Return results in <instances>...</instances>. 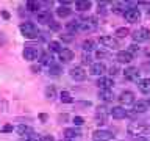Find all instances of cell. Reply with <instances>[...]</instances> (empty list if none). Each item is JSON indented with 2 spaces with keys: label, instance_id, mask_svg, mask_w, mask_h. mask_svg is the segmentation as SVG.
<instances>
[{
  "label": "cell",
  "instance_id": "obj_1",
  "mask_svg": "<svg viewBox=\"0 0 150 141\" xmlns=\"http://www.w3.org/2000/svg\"><path fill=\"white\" fill-rule=\"evenodd\" d=\"M19 30H21L22 36L27 38V39H36V38L41 35V31L38 30V27L33 22H22L21 25H19Z\"/></svg>",
  "mask_w": 150,
  "mask_h": 141
},
{
  "label": "cell",
  "instance_id": "obj_2",
  "mask_svg": "<svg viewBox=\"0 0 150 141\" xmlns=\"http://www.w3.org/2000/svg\"><path fill=\"white\" fill-rule=\"evenodd\" d=\"M96 21L94 19H81V21H77V24H75V30H77L78 33H91L96 30Z\"/></svg>",
  "mask_w": 150,
  "mask_h": 141
},
{
  "label": "cell",
  "instance_id": "obj_3",
  "mask_svg": "<svg viewBox=\"0 0 150 141\" xmlns=\"http://www.w3.org/2000/svg\"><path fill=\"white\" fill-rule=\"evenodd\" d=\"M150 127L147 124H144V122H131V124L128 125V133L134 136H144V133H147Z\"/></svg>",
  "mask_w": 150,
  "mask_h": 141
},
{
  "label": "cell",
  "instance_id": "obj_4",
  "mask_svg": "<svg viewBox=\"0 0 150 141\" xmlns=\"http://www.w3.org/2000/svg\"><path fill=\"white\" fill-rule=\"evenodd\" d=\"M131 38H133L134 42H145V41L150 39V30L145 27H141L136 31L131 33Z\"/></svg>",
  "mask_w": 150,
  "mask_h": 141
},
{
  "label": "cell",
  "instance_id": "obj_5",
  "mask_svg": "<svg viewBox=\"0 0 150 141\" xmlns=\"http://www.w3.org/2000/svg\"><path fill=\"white\" fill-rule=\"evenodd\" d=\"M94 141H114V135L110 130H96L92 132Z\"/></svg>",
  "mask_w": 150,
  "mask_h": 141
},
{
  "label": "cell",
  "instance_id": "obj_6",
  "mask_svg": "<svg viewBox=\"0 0 150 141\" xmlns=\"http://www.w3.org/2000/svg\"><path fill=\"white\" fill-rule=\"evenodd\" d=\"M38 56H39V49L36 46H27L23 49V58L27 61H35L38 60Z\"/></svg>",
  "mask_w": 150,
  "mask_h": 141
},
{
  "label": "cell",
  "instance_id": "obj_7",
  "mask_svg": "<svg viewBox=\"0 0 150 141\" xmlns=\"http://www.w3.org/2000/svg\"><path fill=\"white\" fill-rule=\"evenodd\" d=\"M124 17H125L127 22L136 24V22H139V19H141V11H139V9H136V8H128L125 11Z\"/></svg>",
  "mask_w": 150,
  "mask_h": 141
},
{
  "label": "cell",
  "instance_id": "obj_8",
  "mask_svg": "<svg viewBox=\"0 0 150 141\" xmlns=\"http://www.w3.org/2000/svg\"><path fill=\"white\" fill-rule=\"evenodd\" d=\"M106 72V66L103 63H92L89 68V74L92 77H103V74Z\"/></svg>",
  "mask_w": 150,
  "mask_h": 141
},
{
  "label": "cell",
  "instance_id": "obj_9",
  "mask_svg": "<svg viewBox=\"0 0 150 141\" xmlns=\"http://www.w3.org/2000/svg\"><path fill=\"white\" fill-rule=\"evenodd\" d=\"M69 74L75 82H83V80H86V70H84L81 66H75V68H72Z\"/></svg>",
  "mask_w": 150,
  "mask_h": 141
},
{
  "label": "cell",
  "instance_id": "obj_10",
  "mask_svg": "<svg viewBox=\"0 0 150 141\" xmlns=\"http://www.w3.org/2000/svg\"><path fill=\"white\" fill-rule=\"evenodd\" d=\"M98 42L103 47H108V49H119V42L112 36H100L98 38Z\"/></svg>",
  "mask_w": 150,
  "mask_h": 141
},
{
  "label": "cell",
  "instance_id": "obj_11",
  "mask_svg": "<svg viewBox=\"0 0 150 141\" xmlns=\"http://www.w3.org/2000/svg\"><path fill=\"white\" fill-rule=\"evenodd\" d=\"M112 85H114V82H112L111 77H106V75H103V77H100L97 80V86L100 88V91H108V89L112 88Z\"/></svg>",
  "mask_w": 150,
  "mask_h": 141
},
{
  "label": "cell",
  "instance_id": "obj_12",
  "mask_svg": "<svg viewBox=\"0 0 150 141\" xmlns=\"http://www.w3.org/2000/svg\"><path fill=\"white\" fill-rule=\"evenodd\" d=\"M119 102L122 103V105H133V103H136V102H134V94L131 93V91H124V93H120Z\"/></svg>",
  "mask_w": 150,
  "mask_h": 141
},
{
  "label": "cell",
  "instance_id": "obj_13",
  "mask_svg": "<svg viewBox=\"0 0 150 141\" xmlns=\"http://www.w3.org/2000/svg\"><path fill=\"white\" fill-rule=\"evenodd\" d=\"M36 19H38V22H39V24H42V25H44V24L49 25V24L53 21V19H52V13L47 11V9H41V11L38 13Z\"/></svg>",
  "mask_w": 150,
  "mask_h": 141
},
{
  "label": "cell",
  "instance_id": "obj_14",
  "mask_svg": "<svg viewBox=\"0 0 150 141\" xmlns=\"http://www.w3.org/2000/svg\"><path fill=\"white\" fill-rule=\"evenodd\" d=\"M127 115H128V111H127L124 107H114V108H111V116L114 118V119H125Z\"/></svg>",
  "mask_w": 150,
  "mask_h": 141
},
{
  "label": "cell",
  "instance_id": "obj_15",
  "mask_svg": "<svg viewBox=\"0 0 150 141\" xmlns=\"http://www.w3.org/2000/svg\"><path fill=\"white\" fill-rule=\"evenodd\" d=\"M133 110H134L136 113L149 111V110H150V99H149V100H144V99H142V100H138V102L134 103V108H133Z\"/></svg>",
  "mask_w": 150,
  "mask_h": 141
},
{
  "label": "cell",
  "instance_id": "obj_16",
  "mask_svg": "<svg viewBox=\"0 0 150 141\" xmlns=\"http://www.w3.org/2000/svg\"><path fill=\"white\" fill-rule=\"evenodd\" d=\"M124 77L127 80H136L139 77V70L138 68H134V66H128L125 70H124Z\"/></svg>",
  "mask_w": 150,
  "mask_h": 141
},
{
  "label": "cell",
  "instance_id": "obj_17",
  "mask_svg": "<svg viewBox=\"0 0 150 141\" xmlns=\"http://www.w3.org/2000/svg\"><path fill=\"white\" fill-rule=\"evenodd\" d=\"M116 60L119 61V63H130V61L133 60V55H131L128 50H120V52H117Z\"/></svg>",
  "mask_w": 150,
  "mask_h": 141
},
{
  "label": "cell",
  "instance_id": "obj_18",
  "mask_svg": "<svg viewBox=\"0 0 150 141\" xmlns=\"http://www.w3.org/2000/svg\"><path fill=\"white\" fill-rule=\"evenodd\" d=\"M58 56H59V60L63 61V63H69V61H72L74 60V56H75V53L70 49H63L58 53Z\"/></svg>",
  "mask_w": 150,
  "mask_h": 141
},
{
  "label": "cell",
  "instance_id": "obj_19",
  "mask_svg": "<svg viewBox=\"0 0 150 141\" xmlns=\"http://www.w3.org/2000/svg\"><path fill=\"white\" fill-rule=\"evenodd\" d=\"M92 6V2H89V0H77L75 2V9L77 11H88V9H91Z\"/></svg>",
  "mask_w": 150,
  "mask_h": 141
},
{
  "label": "cell",
  "instance_id": "obj_20",
  "mask_svg": "<svg viewBox=\"0 0 150 141\" xmlns=\"http://www.w3.org/2000/svg\"><path fill=\"white\" fill-rule=\"evenodd\" d=\"M16 133L17 135H22V136H28V135H31L33 133V129L30 125H27V124H21V125H17L16 127Z\"/></svg>",
  "mask_w": 150,
  "mask_h": 141
},
{
  "label": "cell",
  "instance_id": "obj_21",
  "mask_svg": "<svg viewBox=\"0 0 150 141\" xmlns=\"http://www.w3.org/2000/svg\"><path fill=\"white\" fill-rule=\"evenodd\" d=\"M98 97H100V100H103V102H112L116 99V96L112 94V91L111 89H108V91H100L98 93Z\"/></svg>",
  "mask_w": 150,
  "mask_h": 141
},
{
  "label": "cell",
  "instance_id": "obj_22",
  "mask_svg": "<svg viewBox=\"0 0 150 141\" xmlns=\"http://www.w3.org/2000/svg\"><path fill=\"white\" fill-rule=\"evenodd\" d=\"M80 135H81V130H80V129H72V127L64 129V138L66 140H72V138L80 136Z\"/></svg>",
  "mask_w": 150,
  "mask_h": 141
},
{
  "label": "cell",
  "instance_id": "obj_23",
  "mask_svg": "<svg viewBox=\"0 0 150 141\" xmlns=\"http://www.w3.org/2000/svg\"><path fill=\"white\" fill-rule=\"evenodd\" d=\"M138 88H139V91L144 93V94L150 93V78H142V80H139V82H138Z\"/></svg>",
  "mask_w": 150,
  "mask_h": 141
},
{
  "label": "cell",
  "instance_id": "obj_24",
  "mask_svg": "<svg viewBox=\"0 0 150 141\" xmlns=\"http://www.w3.org/2000/svg\"><path fill=\"white\" fill-rule=\"evenodd\" d=\"M124 5H125V2H114L112 3V13L114 14H125V11L128 8H124Z\"/></svg>",
  "mask_w": 150,
  "mask_h": 141
},
{
  "label": "cell",
  "instance_id": "obj_25",
  "mask_svg": "<svg viewBox=\"0 0 150 141\" xmlns=\"http://www.w3.org/2000/svg\"><path fill=\"white\" fill-rule=\"evenodd\" d=\"M94 47H96V42L92 39H86V41H83V44H81V49L84 52H92Z\"/></svg>",
  "mask_w": 150,
  "mask_h": 141
},
{
  "label": "cell",
  "instance_id": "obj_26",
  "mask_svg": "<svg viewBox=\"0 0 150 141\" xmlns=\"http://www.w3.org/2000/svg\"><path fill=\"white\" fill-rule=\"evenodd\" d=\"M45 97L49 99V100H52V99H55L56 97V88L55 86H52V85H49V86L45 88Z\"/></svg>",
  "mask_w": 150,
  "mask_h": 141
},
{
  "label": "cell",
  "instance_id": "obj_27",
  "mask_svg": "<svg viewBox=\"0 0 150 141\" xmlns=\"http://www.w3.org/2000/svg\"><path fill=\"white\" fill-rule=\"evenodd\" d=\"M56 16L58 17H67L70 16V8L69 6H59L56 9Z\"/></svg>",
  "mask_w": 150,
  "mask_h": 141
},
{
  "label": "cell",
  "instance_id": "obj_28",
  "mask_svg": "<svg viewBox=\"0 0 150 141\" xmlns=\"http://www.w3.org/2000/svg\"><path fill=\"white\" fill-rule=\"evenodd\" d=\"M49 49H50V52H56V53H59L64 47H61V44L58 41H50L49 42Z\"/></svg>",
  "mask_w": 150,
  "mask_h": 141
},
{
  "label": "cell",
  "instance_id": "obj_29",
  "mask_svg": "<svg viewBox=\"0 0 150 141\" xmlns=\"http://www.w3.org/2000/svg\"><path fill=\"white\" fill-rule=\"evenodd\" d=\"M39 64L41 66H47V64H53V63H52V55L50 53H42L41 55V60H39Z\"/></svg>",
  "mask_w": 150,
  "mask_h": 141
},
{
  "label": "cell",
  "instance_id": "obj_30",
  "mask_svg": "<svg viewBox=\"0 0 150 141\" xmlns=\"http://www.w3.org/2000/svg\"><path fill=\"white\" fill-rule=\"evenodd\" d=\"M59 97H61V102H63V103L74 102V99H72V96H70L69 91H61V93H59Z\"/></svg>",
  "mask_w": 150,
  "mask_h": 141
},
{
  "label": "cell",
  "instance_id": "obj_31",
  "mask_svg": "<svg viewBox=\"0 0 150 141\" xmlns=\"http://www.w3.org/2000/svg\"><path fill=\"white\" fill-rule=\"evenodd\" d=\"M27 9L28 11H38V9H41V2L30 0V2H27Z\"/></svg>",
  "mask_w": 150,
  "mask_h": 141
},
{
  "label": "cell",
  "instance_id": "obj_32",
  "mask_svg": "<svg viewBox=\"0 0 150 141\" xmlns=\"http://www.w3.org/2000/svg\"><path fill=\"white\" fill-rule=\"evenodd\" d=\"M49 72H50V75H53V77H58V75H61V72H63V69H61V66H58V64H52Z\"/></svg>",
  "mask_w": 150,
  "mask_h": 141
},
{
  "label": "cell",
  "instance_id": "obj_33",
  "mask_svg": "<svg viewBox=\"0 0 150 141\" xmlns=\"http://www.w3.org/2000/svg\"><path fill=\"white\" fill-rule=\"evenodd\" d=\"M96 58L97 60H108V58H111V53L106 52V50H97L96 52Z\"/></svg>",
  "mask_w": 150,
  "mask_h": 141
},
{
  "label": "cell",
  "instance_id": "obj_34",
  "mask_svg": "<svg viewBox=\"0 0 150 141\" xmlns=\"http://www.w3.org/2000/svg\"><path fill=\"white\" fill-rule=\"evenodd\" d=\"M128 35H130V30L127 27H120V28H117V30H116V36L117 38H125Z\"/></svg>",
  "mask_w": 150,
  "mask_h": 141
},
{
  "label": "cell",
  "instance_id": "obj_35",
  "mask_svg": "<svg viewBox=\"0 0 150 141\" xmlns=\"http://www.w3.org/2000/svg\"><path fill=\"white\" fill-rule=\"evenodd\" d=\"M108 122V116H102V115H96V124L97 125H103Z\"/></svg>",
  "mask_w": 150,
  "mask_h": 141
},
{
  "label": "cell",
  "instance_id": "obj_36",
  "mask_svg": "<svg viewBox=\"0 0 150 141\" xmlns=\"http://www.w3.org/2000/svg\"><path fill=\"white\" fill-rule=\"evenodd\" d=\"M108 111L111 113V110H108V108L105 105H100V107H97V111H96V115H102V116H108Z\"/></svg>",
  "mask_w": 150,
  "mask_h": 141
},
{
  "label": "cell",
  "instance_id": "obj_37",
  "mask_svg": "<svg viewBox=\"0 0 150 141\" xmlns=\"http://www.w3.org/2000/svg\"><path fill=\"white\" fill-rule=\"evenodd\" d=\"M49 25H50V30H53V31H59V28H61V25L58 22H55V21H52Z\"/></svg>",
  "mask_w": 150,
  "mask_h": 141
},
{
  "label": "cell",
  "instance_id": "obj_38",
  "mask_svg": "<svg viewBox=\"0 0 150 141\" xmlns=\"http://www.w3.org/2000/svg\"><path fill=\"white\" fill-rule=\"evenodd\" d=\"M74 124L77 125V127H80V125L84 124V119H83L81 116H75V118H74Z\"/></svg>",
  "mask_w": 150,
  "mask_h": 141
},
{
  "label": "cell",
  "instance_id": "obj_39",
  "mask_svg": "<svg viewBox=\"0 0 150 141\" xmlns=\"http://www.w3.org/2000/svg\"><path fill=\"white\" fill-rule=\"evenodd\" d=\"M128 52H130L131 55L136 53V52H139V47H138V44H130V49H128Z\"/></svg>",
  "mask_w": 150,
  "mask_h": 141
},
{
  "label": "cell",
  "instance_id": "obj_40",
  "mask_svg": "<svg viewBox=\"0 0 150 141\" xmlns=\"http://www.w3.org/2000/svg\"><path fill=\"white\" fill-rule=\"evenodd\" d=\"M27 141H41V136H38L35 133H31V135H28L27 136Z\"/></svg>",
  "mask_w": 150,
  "mask_h": 141
},
{
  "label": "cell",
  "instance_id": "obj_41",
  "mask_svg": "<svg viewBox=\"0 0 150 141\" xmlns=\"http://www.w3.org/2000/svg\"><path fill=\"white\" fill-rule=\"evenodd\" d=\"M112 77V75H117L119 74V68H117V66H112V68H110V72H108Z\"/></svg>",
  "mask_w": 150,
  "mask_h": 141
},
{
  "label": "cell",
  "instance_id": "obj_42",
  "mask_svg": "<svg viewBox=\"0 0 150 141\" xmlns=\"http://www.w3.org/2000/svg\"><path fill=\"white\" fill-rule=\"evenodd\" d=\"M97 13H98V14H105V3H103V2L98 3V9H97Z\"/></svg>",
  "mask_w": 150,
  "mask_h": 141
},
{
  "label": "cell",
  "instance_id": "obj_43",
  "mask_svg": "<svg viewBox=\"0 0 150 141\" xmlns=\"http://www.w3.org/2000/svg\"><path fill=\"white\" fill-rule=\"evenodd\" d=\"M91 60H92V58H91V56H89V55H84L83 58H81L83 64H92V63H91Z\"/></svg>",
  "mask_w": 150,
  "mask_h": 141
},
{
  "label": "cell",
  "instance_id": "obj_44",
  "mask_svg": "<svg viewBox=\"0 0 150 141\" xmlns=\"http://www.w3.org/2000/svg\"><path fill=\"white\" fill-rule=\"evenodd\" d=\"M41 141H55V138L52 135H44V136H41Z\"/></svg>",
  "mask_w": 150,
  "mask_h": 141
},
{
  "label": "cell",
  "instance_id": "obj_45",
  "mask_svg": "<svg viewBox=\"0 0 150 141\" xmlns=\"http://www.w3.org/2000/svg\"><path fill=\"white\" fill-rule=\"evenodd\" d=\"M2 132H3V133H8V132H13V125L6 124V125H5L3 129H2Z\"/></svg>",
  "mask_w": 150,
  "mask_h": 141
},
{
  "label": "cell",
  "instance_id": "obj_46",
  "mask_svg": "<svg viewBox=\"0 0 150 141\" xmlns=\"http://www.w3.org/2000/svg\"><path fill=\"white\" fill-rule=\"evenodd\" d=\"M31 70H33L35 74H38V72L41 70V64H33V66H31Z\"/></svg>",
  "mask_w": 150,
  "mask_h": 141
},
{
  "label": "cell",
  "instance_id": "obj_47",
  "mask_svg": "<svg viewBox=\"0 0 150 141\" xmlns=\"http://www.w3.org/2000/svg\"><path fill=\"white\" fill-rule=\"evenodd\" d=\"M61 39L66 41V42H70V41L74 39V38H72V36H67V35H61Z\"/></svg>",
  "mask_w": 150,
  "mask_h": 141
},
{
  "label": "cell",
  "instance_id": "obj_48",
  "mask_svg": "<svg viewBox=\"0 0 150 141\" xmlns=\"http://www.w3.org/2000/svg\"><path fill=\"white\" fill-rule=\"evenodd\" d=\"M131 141H147V140H145V136H134Z\"/></svg>",
  "mask_w": 150,
  "mask_h": 141
},
{
  "label": "cell",
  "instance_id": "obj_49",
  "mask_svg": "<svg viewBox=\"0 0 150 141\" xmlns=\"http://www.w3.org/2000/svg\"><path fill=\"white\" fill-rule=\"evenodd\" d=\"M61 6H69V5H70V0H61Z\"/></svg>",
  "mask_w": 150,
  "mask_h": 141
},
{
  "label": "cell",
  "instance_id": "obj_50",
  "mask_svg": "<svg viewBox=\"0 0 150 141\" xmlns=\"http://www.w3.org/2000/svg\"><path fill=\"white\" fill-rule=\"evenodd\" d=\"M2 16H3L5 19H9V13H6V11H2Z\"/></svg>",
  "mask_w": 150,
  "mask_h": 141
},
{
  "label": "cell",
  "instance_id": "obj_51",
  "mask_svg": "<svg viewBox=\"0 0 150 141\" xmlns=\"http://www.w3.org/2000/svg\"><path fill=\"white\" fill-rule=\"evenodd\" d=\"M39 119L41 121H47V115H39Z\"/></svg>",
  "mask_w": 150,
  "mask_h": 141
},
{
  "label": "cell",
  "instance_id": "obj_52",
  "mask_svg": "<svg viewBox=\"0 0 150 141\" xmlns=\"http://www.w3.org/2000/svg\"><path fill=\"white\" fill-rule=\"evenodd\" d=\"M144 53L147 55V56H150V47H149V49H145V50H144Z\"/></svg>",
  "mask_w": 150,
  "mask_h": 141
},
{
  "label": "cell",
  "instance_id": "obj_53",
  "mask_svg": "<svg viewBox=\"0 0 150 141\" xmlns=\"http://www.w3.org/2000/svg\"><path fill=\"white\" fill-rule=\"evenodd\" d=\"M63 141H70V140H63Z\"/></svg>",
  "mask_w": 150,
  "mask_h": 141
}]
</instances>
